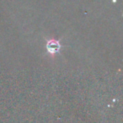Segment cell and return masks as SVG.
<instances>
[{
  "label": "cell",
  "mask_w": 123,
  "mask_h": 123,
  "mask_svg": "<svg viewBox=\"0 0 123 123\" xmlns=\"http://www.w3.org/2000/svg\"><path fill=\"white\" fill-rule=\"evenodd\" d=\"M60 50V44L56 41H50L47 43V51L51 54L56 53Z\"/></svg>",
  "instance_id": "obj_1"
}]
</instances>
